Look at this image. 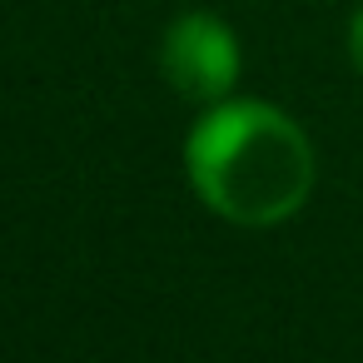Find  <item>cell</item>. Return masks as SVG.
<instances>
[{
    "label": "cell",
    "instance_id": "3957f363",
    "mask_svg": "<svg viewBox=\"0 0 363 363\" xmlns=\"http://www.w3.org/2000/svg\"><path fill=\"white\" fill-rule=\"evenodd\" d=\"M348 55H353V65H358V75H363V11H358L353 26H348Z\"/></svg>",
    "mask_w": 363,
    "mask_h": 363
},
{
    "label": "cell",
    "instance_id": "7a4b0ae2",
    "mask_svg": "<svg viewBox=\"0 0 363 363\" xmlns=\"http://www.w3.org/2000/svg\"><path fill=\"white\" fill-rule=\"evenodd\" d=\"M160 65L179 100L219 105L239 80V35L209 11H184L164 30Z\"/></svg>",
    "mask_w": 363,
    "mask_h": 363
},
{
    "label": "cell",
    "instance_id": "6da1fadb",
    "mask_svg": "<svg viewBox=\"0 0 363 363\" xmlns=\"http://www.w3.org/2000/svg\"><path fill=\"white\" fill-rule=\"evenodd\" d=\"M184 169L219 219L269 229L303 209L313 189V145L264 100H219L184 140Z\"/></svg>",
    "mask_w": 363,
    "mask_h": 363
}]
</instances>
